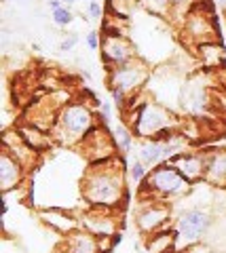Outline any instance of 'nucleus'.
I'll return each instance as SVG.
<instances>
[{
	"mask_svg": "<svg viewBox=\"0 0 226 253\" xmlns=\"http://www.w3.org/2000/svg\"><path fill=\"white\" fill-rule=\"evenodd\" d=\"M87 13H89V17L91 19H102V4L97 2V0H89V4H87Z\"/></svg>",
	"mask_w": 226,
	"mask_h": 253,
	"instance_id": "30",
	"label": "nucleus"
},
{
	"mask_svg": "<svg viewBox=\"0 0 226 253\" xmlns=\"http://www.w3.org/2000/svg\"><path fill=\"white\" fill-rule=\"evenodd\" d=\"M171 224V205L167 201H142L136 213V226L137 230L152 236L157 232L167 230Z\"/></svg>",
	"mask_w": 226,
	"mask_h": 253,
	"instance_id": "9",
	"label": "nucleus"
},
{
	"mask_svg": "<svg viewBox=\"0 0 226 253\" xmlns=\"http://www.w3.org/2000/svg\"><path fill=\"white\" fill-rule=\"evenodd\" d=\"M32 51H34V53H41V44H38V42H32Z\"/></svg>",
	"mask_w": 226,
	"mask_h": 253,
	"instance_id": "33",
	"label": "nucleus"
},
{
	"mask_svg": "<svg viewBox=\"0 0 226 253\" xmlns=\"http://www.w3.org/2000/svg\"><path fill=\"white\" fill-rule=\"evenodd\" d=\"M99 49H102V63H104L106 70L125 66V63L139 57L136 44L127 36V32L121 30L119 26H110V23L104 26L102 46H99Z\"/></svg>",
	"mask_w": 226,
	"mask_h": 253,
	"instance_id": "7",
	"label": "nucleus"
},
{
	"mask_svg": "<svg viewBox=\"0 0 226 253\" xmlns=\"http://www.w3.org/2000/svg\"><path fill=\"white\" fill-rule=\"evenodd\" d=\"M79 148L87 156L89 165H97V163H104V161H110V158L119 156V150H116L114 139H112V131H108V126L104 125H97L85 137V141Z\"/></svg>",
	"mask_w": 226,
	"mask_h": 253,
	"instance_id": "10",
	"label": "nucleus"
},
{
	"mask_svg": "<svg viewBox=\"0 0 226 253\" xmlns=\"http://www.w3.org/2000/svg\"><path fill=\"white\" fill-rule=\"evenodd\" d=\"M15 2H30V0H15Z\"/></svg>",
	"mask_w": 226,
	"mask_h": 253,
	"instance_id": "35",
	"label": "nucleus"
},
{
	"mask_svg": "<svg viewBox=\"0 0 226 253\" xmlns=\"http://www.w3.org/2000/svg\"><path fill=\"white\" fill-rule=\"evenodd\" d=\"M169 163L174 165V167L180 171L192 186L203 184V181H205L207 152H199V150H184V152L176 154Z\"/></svg>",
	"mask_w": 226,
	"mask_h": 253,
	"instance_id": "13",
	"label": "nucleus"
},
{
	"mask_svg": "<svg viewBox=\"0 0 226 253\" xmlns=\"http://www.w3.org/2000/svg\"><path fill=\"white\" fill-rule=\"evenodd\" d=\"M28 169L17 161L15 156H11L6 150L0 152V188L2 192H13V190L21 188L23 179H26Z\"/></svg>",
	"mask_w": 226,
	"mask_h": 253,
	"instance_id": "14",
	"label": "nucleus"
},
{
	"mask_svg": "<svg viewBox=\"0 0 226 253\" xmlns=\"http://www.w3.org/2000/svg\"><path fill=\"white\" fill-rule=\"evenodd\" d=\"M95 112H97V123L104 125V126H110L112 125V106L108 101H99L95 106Z\"/></svg>",
	"mask_w": 226,
	"mask_h": 253,
	"instance_id": "26",
	"label": "nucleus"
},
{
	"mask_svg": "<svg viewBox=\"0 0 226 253\" xmlns=\"http://www.w3.org/2000/svg\"><path fill=\"white\" fill-rule=\"evenodd\" d=\"M46 6H49V11L53 13V11H59L61 6H66L61 0H46Z\"/></svg>",
	"mask_w": 226,
	"mask_h": 253,
	"instance_id": "32",
	"label": "nucleus"
},
{
	"mask_svg": "<svg viewBox=\"0 0 226 253\" xmlns=\"http://www.w3.org/2000/svg\"><path fill=\"white\" fill-rule=\"evenodd\" d=\"M216 6L212 4V0H199L194 4V9L186 15V19L182 21V26L178 28L180 34L190 49L203 44V42H212V41H222L220 36V28H218V17L214 13Z\"/></svg>",
	"mask_w": 226,
	"mask_h": 253,
	"instance_id": "5",
	"label": "nucleus"
},
{
	"mask_svg": "<svg viewBox=\"0 0 226 253\" xmlns=\"http://www.w3.org/2000/svg\"><path fill=\"white\" fill-rule=\"evenodd\" d=\"M203 184L214 188H226V148L207 152V167Z\"/></svg>",
	"mask_w": 226,
	"mask_h": 253,
	"instance_id": "18",
	"label": "nucleus"
},
{
	"mask_svg": "<svg viewBox=\"0 0 226 253\" xmlns=\"http://www.w3.org/2000/svg\"><path fill=\"white\" fill-rule=\"evenodd\" d=\"M197 61L203 66V70L207 72H214V70H222V63L226 59V46L222 41H212V42H203L192 49Z\"/></svg>",
	"mask_w": 226,
	"mask_h": 253,
	"instance_id": "16",
	"label": "nucleus"
},
{
	"mask_svg": "<svg viewBox=\"0 0 226 253\" xmlns=\"http://www.w3.org/2000/svg\"><path fill=\"white\" fill-rule=\"evenodd\" d=\"M150 78H152V68L142 57H136L134 61L125 63V66L106 70V84L125 91L129 97L137 93H144Z\"/></svg>",
	"mask_w": 226,
	"mask_h": 253,
	"instance_id": "6",
	"label": "nucleus"
},
{
	"mask_svg": "<svg viewBox=\"0 0 226 253\" xmlns=\"http://www.w3.org/2000/svg\"><path fill=\"white\" fill-rule=\"evenodd\" d=\"M61 2H64V4H66V6H72V4H74V2H79V0H61Z\"/></svg>",
	"mask_w": 226,
	"mask_h": 253,
	"instance_id": "34",
	"label": "nucleus"
},
{
	"mask_svg": "<svg viewBox=\"0 0 226 253\" xmlns=\"http://www.w3.org/2000/svg\"><path fill=\"white\" fill-rule=\"evenodd\" d=\"M214 219L209 215V211L201 209V207H190L182 211L176 219L174 226V239H176V247L184 249V247H192L203 241V236L209 232Z\"/></svg>",
	"mask_w": 226,
	"mask_h": 253,
	"instance_id": "8",
	"label": "nucleus"
},
{
	"mask_svg": "<svg viewBox=\"0 0 226 253\" xmlns=\"http://www.w3.org/2000/svg\"><path fill=\"white\" fill-rule=\"evenodd\" d=\"M2 150H6L11 156L17 158V161L26 169L34 167V163H36V158H38V152H34V150L30 148L26 141H23V137L19 135L17 129L4 131V135H2Z\"/></svg>",
	"mask_w": 226,
	"mask_h": 253,
	"instance_id": "15",
	"label": "nucleus"
},
{
	"mask_svg": "<svg viewBox=\"0 0 226 253\" xmlns=\"http://www.w3.org/2000/svg\"><path fill=\"white\" fill-rule=\"evenodd\" d=\"M83 199L89 209L119 213L127 201V169L123 156L89 165L83 175Z\"/></svg>",
	"mask_w": 226,
	"mask_h": 253,
	"instance_id": "1",
	"label": "nucleus"
},
{
	"mask_svg": "<svg viewBox=\"0 0 226 253\" xmlns=\"http://www.w3.org/2000/svg\"><path fill=\"white\" fill-rule=\"evenodd\" d=\"M108 91H110V97H112L114 108L123 114L125 108H127V104H129V95L125 93V91H121V89H116V86H108Z\"/></svg>",
	"mask_w": 226,
	"mask_h": 253,
	"instance_id": "27",
	"label": "nucleus"
},
{
	"mask_svg": "<svg viewBox=\"0 0 226 253\" xmlns=\"http://www.w3.org/2000/svg\"><path fill=\"white\" fill-rule=\"evenodd\" d=\"M212 4L216 6V11L222 15L224 21H226V0H212Z\"/></svg>",
	"mask_w": 226,
	"mask_h": 253,
	"instance_id": "31",
	"label": "nucleus"
},
{
	"mask_svg": "<svg viewBox=\"0 0 226 253\" xmlns=\"http://www.w3.org/2000/svg\"><path fill=\"white\" fill-rule=\"evenodd\" d=\"M79 41H81V36L76 34V32H70V34H66V36L59 41V51H61V53H70L76 44H79Z\"/></svg>",
	"mask_w": 226,
	"mask_h": 253,
	"instance_id": "28",
	"label": "nucleus"
},
{
	"mask_svg": "<svg viewBox=\"0 0 226 253\" xmlns=\"http://www.w3.org/2000/svg\"><path fill=\"white\" fill-rule=\"evenodd\" d=\"M97 123V112L89 101L83 99H72L59 110L55 126L51 129L53 139L61 146H81L85 137L95 129Z\"/></svg>",
	"mask_w": 226,
	"mask_h": 253,
	"instance_id": "3",
	"label": "nucleus"
},
{
	"mask_svg": "<svg viewBox=\"0 0 226 253\" xmlns=\"http://www.w3.org/2000/svg\"><path fill=\"white\" fill-rule=\"evenodd\" d=\"M41 219L46 226H51V230H55L59 234H70L74 230H79V219H74L70 213L61 211V209H46L41 211Z\"/></svg>",
	"mask_w": 226,
	"mask_h": 253,
	"instance_id": "20",
	"label": "nucleus"
},
{
	"mask_svg": "<svg viewBox=\"0 0 226 253\" xmlns=\"http://www.w3.org/2000/svg\"><path fill=\"white\" fill-rule=\"evenodd\" d=\"M61 253H102V239L79 228V230L66 234Z\"/></svg>",
	"mask_w": 226,
	"mask_h": 253,
	"instance_id": "17",
	"label": "nucleus"
},
{
	"mask_svg": "<svg viewBox=\"0 0 226 253\" xmlns=\"http://www.w3.org/2000/svg\"><path fill=\"white\" fill-rule=\"evenodd\" d=\"M192 184L178 171L171 163H163L159 167L150 169L148 177L137 190L139 201H176L186 196Z\"/></svg>",
	"mask_w": 226,
	"mask_h": 253,
	"instance_id": "4",
	"label": "nucleus"
},
{
	"mask_svg": "<svg viewBox=\"0 0 226 253\" xmlns=\"http://www.w3.org/2000/svg\"><path fill=\"white\" fill-rule=\"evenodd\" d=\"M112 139H114V146H116V150H119V154L127 156L131 150H134L136 133L131 131V126L125 121H119V123H114V126H112Z\"/></svg>",
	"mask_w": 226,
	"mask_h": 253,
	"instance_id": "21",
	"label": "nucleus"
},
{
	"mask_svg": "<svg viewBox=\"0 0 226 253\" xmlns=\"http://www.w3.org/2000/svg\"><path fill=\"white\" fill-rule=\"evenodd\" d=\"M139 6L152 17L171 19V4L169 0H139Z\"/></svg>",
	"mask_w": 226,
	"mask_h": 253,
	"instance_id": "23",
	"label": "nucleus"
},
{
	"mask_svg": "<svg viewBox=\"0 0 226 253\" xmlns=\"http://www.w3.org/2000/svg\"><path fill=\"white\" fill-rule=\"evenodd\" d=\"M121 116L136 133V139H167L182 129V121L174 110L150 97L148 91L134 110H127Z\"/></svg>",
	"mask_w": 226,
	"mask_h": 253,
	"instance_id": "2",
	"label": "nucleus"
},
{
	"mask_svg": "<svg viewBox=\"0 0 226 253\" xmlns=\"http://www.w3.org/2000/svg\"><path fill=\"white\" fill-rule=\"evenodd\" d=\"M85 42H87L89 51H97L102 46V34L97 30H91L89 34H85Z\"/></svg>",
	"mask_w": 226,
	"mask_h": 253,
	"instance_id": "29",
	"label": "nucleus"
},
{
	"mask_svg": "<svg viewBox=\"0 0 226 253\" xmlns=\"http://www.w3.org/2000/svg\"><path fill=\"white\" fill-rule=\"evenodd\" d=\"M199 0H169V4H171V23L174 26L180 28L182 26V21L186 19V15H188L192 9H194V4H197Z\"/></svg>",
	"mask_w": 226,
	"mask_h": 253,
	"instance_id": "22",
	"label": "nucleus"
},
{
	"mask_svg": "<svg viewBox=\"0 0 226 253\" xmlns=\"http://www.w3.org/2000/svg\"><path fill=\"white\" fill-rule=\"evenodd\" d=\"M203 76H205V70L188 76L182 86L180 106L190 116H203L209 106V93H207V84L203 83Z\"/></svg>",
	"mask_w": 226,
	"mask_h": 253,
	"instance_id": "11",
	"label": "nucleus"
},
{
	"mask_svg": "<svg viewBox=\"0 0 226 253\" xmlns=\"http://www.w3.org/2000/svg\"><path fill=\"white\" fill-rule=\"evenodd\" d=\"M15 129L19 131V135L23 137V141L34 150V152H38V154H43V152H46L51 146H53V135L51 133H46V131H43V129H38V126H34V125H30V123H21V125H15Z\"/></svg>",
	"mask_w": 226,
	"mask_h": 253,
	"instance_id": "19",
	"label": "nucleus"
},
{
	"mask_svg": "<svg viewBox=\"0 0 226 253\" xmlns=\"http://www.w3.org/2000/svg\"><path fill=\"white\" fill-rule=\"evenodd\" d=\"M79 226L97 239H112L119 234V215L114 211L89 209L79 217Z\"/></svg>",
	"mask_w": 226,
	"mask_h": 253,
	"instance_id": "12",
	"label": "nucleus"
},
{
	"mask_svg": "<svg viewBox=\"0 0 226 253\" xmlns=\"http://www.w3.org/2000/svg\"><path fill=\"white\" fill-rule=\"evenodd\" d=\"M127 173H129V179L134 181L136 186H142L144 181H146V177H148V173H150V169H148L146 165L139 161V158H134V161L129 163Z\"/></svg>",
	"mask_w": 226,
	"mask_h": 253,
	"instance_id": "24",
	"label": "nucleus"
},
{
	"mask_svg": "<svg viewBox=\"0 0 226 253\" xmlns=\"http://www.w3.org/2000/svg\"><path fill=\"white\" fill-rule=\"evenodd\" d=\"M51 21L55 23L57 28H68L70 23L74 21V13L70 11V6H61L59 11H53L51 13Z\"/></svg>",
	"mask_w": 226,
	"mask_h": 253,
	"instance_id": "25",
	"label": "nucleus"
}]
</instances>
